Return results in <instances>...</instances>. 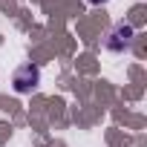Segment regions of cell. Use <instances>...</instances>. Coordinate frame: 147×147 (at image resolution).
Returning a JSON list of instances; mask_svg holds the SVG:
<instances>
[{
    "instance_id": "cell-1",
    "label": "cell",
    "mask_w": 147,
    "mask_h": 147,
    "mask_svg": "<svg viewBox=\"0 0 147 147\" xmlns=\"http://www.w3.org/2000/svg\"><path fill=\"white\" fill-rule=\"evenodd\" d=\"M133 40H136V29H133L130 23H115V26L104 35V49L118 55V52L130 49V46H133Z\"/></svg>"
},
{
    "instance_id": "cell-2",
    "label": "cell",
    "mask_w": 147,
    "mask_h": 147,
    "mask_svg": "<svg viewBox=\"0 0 147 147\" xmlns=\"http://www.w3.org/2000/svg\"><path fill=\"white\" fill-rule=\"evenodd\" d=\"M12 84H15V92H20V95L32 92V90L40 84V69H38L35 63H23V66H18L15 75H12Z\"/></svg>"
},
{
    "instance_id": "cell-3",
    "label": "cell",
    "mask_w": 147,
    "mask_h": 147,
    "mask_svg": "<svg viewBox=\"0 0 147 147\" xmlns=\"http://www.w3.org/2000/svg\"><path fill=\"white\" fill-rule=\"evenodd\" d=\"M87 3H92V6H101V3H107V0H87Z\"/></svg>"
}]
</instances>
